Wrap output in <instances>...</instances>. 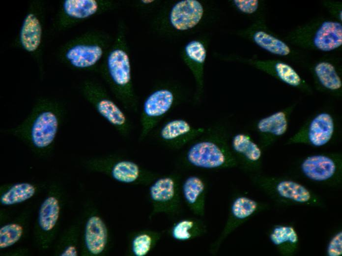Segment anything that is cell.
<instances>
[{"label":"cell","instance_id":"cell-2","mask_svg":"<svg viewBox=\"0 0 342 256\" xmlns=\"http://www.w3.org/2000/svg\"><path fill=\"white\" fill-rule=\"evenodd\" d=\"M122 36L120 33L118 35L104 57L98 71L123 106L136 112L138 100L133 88L130 58Z\"/></svg>","mask_w":342,"mask_h":256},{"label":"cell","instance_id":"cell-6","mask_svg":"<svg viewBox=\"0 0 342 256\" xmlns=\"http://www.w3.org/2000/svg\"><path fill=\"white\" fill-rule=\"evenodd\" d=\"M79 90L84 98L121 136L128 138L130 135L132 129L130 120L99 81L86 79L80 85Z\"/></svg>","mask_w":342,"mask_h":256},{"label":"cell","instance_id":"cell-4","mask_svg":"<svg viewBox=\"0 0 342 256\" xmlns=\"http://www.w3.org/2000/svg\"><path fill=\"white\" fill-rule=\"evenodd\" d=\"M46 6L41 0L29 2L15 40V45L28 53L38 65L40 76L43 75Z\"/></svg>","mask_w":342,"mask_h":256},{"label":"cell","instance_id":"cell-15","mask_svg":"<svg viewBox=\"0 0 342 256\" xmlns=\"http://www.w3.org/2000/svg\"><path fill=\"white\" fill-rule=\"evenodd\" d=\"M229 146L237 166L250 173H256L260 169L263 149L248 133L239 132L234 134Z\"/></svg>","mask_w":342,"mask_h":256},{"label":"cell","instance_id":"cell-32","mask_svg":"<svg viewBox=\"0 0 342 256\" xmlns=\"http://www.w3.org/2000/svg\"><path fill=\"white\" fill-rule=\"evenodd\" d=\"M326 252L328 256H340L342 254V231L336 232L327 245Z\"/></svg>","mask_w":342,"mask_h":256},{"label":"cell","instance_id":"cell-28","mask_svg":"<svg viewBox=\"0 0 342 256\" xmlns=\"http://www.w3.org/2000/svg\"><path fill=\"white\" fill-rule=\"evenodd\" d=\"M253 39L259 46L273 54L286 56L290 53V48L285 43L264 32H256Z\"/></svg>","mask_w":342,"mask_h":256},{"label":"cell","instance_id":"cell-12","mask_svg":"<svg viewBox=\"0 0 342 256\" xmlns=\"http://www.w3.org/2000/svg\"><path fill=\"white\" fill-rule=\"evenodd\" d=\"M264 206L261 202L243 194L233 197L230 203L228 217L220 235L210 246V253L216 254L223 241L233 230L252 216L261 211Z\"/></svg>","mask_w":342,"mask_h":256},{"label":"cell","instance_id":"cell-18","mask_svg":"<svg viewBox=\"0 0 342 256\" xmlns=\"http://www.w3.org/2000/svg\"><path fill=\"white\" fill-rule=\"evenodd\" d=\"M289 121L287 113L283 111H277L257 120L255 128L259 136V145L262 149L269 146L287 132Z\"/></svg>","mask_w":342,"mask_h":256},{"label":"cell","instance_id":"cell-3","mask_svg":"<svg viewBox=\"0 0 342 256\" xmlns=\"http://www.w3.org/2000/svg\"><path fill=\"white\" fill-rule=\"evenodd\" d=\"M111 43L110 37L105 32L89 31L61 46L58 57L62 64L71 69L98 71Z\"/></svg>","mask_w":342,"mask_h":256},{"label":"cell","instance_id":"cell-31","mask_svg":"<svg viewBox=\"0 0 342 256\" xmlns=\"http://www.w3.org/2000/svg\"><path fill=\"white\" fill-rule=\"evenodd\" d=\"M185 52L187 58L194 62L201 64L205 61L206 50L204 45L199 41L189 42L185 46Z\"/></svg>","mask_w":342,"mask_h":256},{"label":"cell","instance_id":"cell-33","mask_svg":"<svg viewBox=\"0 0 342 256\" xmlns=\"http://www.w3.org/2000/svg\"><path fill=\"white\" fill-rule=\"evenodd\" d=\"M233 2L238 9L247 14H252L255 12L257 10L258 5V2L257 0H235Z\"/></svg>","mask_w":342,"mask_h":256},{"label":"cell","instance_id":"cell-1","mask_svg":"<svg viewBox=\"0 0 342 256\" xmlns=\"http://www.w3.org/2000/svg\"><path fill=\"white\" fill-rule=\"evenodd\" d=\"M66 114L64 103L56 98L42 96L34 102L26 118L2 132L14 136L37 150H46L54 144Z\"/></svg>","mask_w":342,"mask_h":256},{"label":"cell","instance_id":"cell-29","mask_svg":"<svg viewBox=\"0 0 342 256\" xmlns=\"http://www.w3.org/2000/svg\"><path fill=\"white\" fill-rule=\"evenodd\" d=\"M23 233L22 227L17 224H6L0 229V248L9 247L20 239Z\"/></svg>","mask_w":342,"mask_h":256},{"label":"cell","instance_id":"cell-10","mask_svg":"<svg viewBox=\"0 0 342 256\" xmlns=\"http://www.w3.org/2000/svg\"><path fill=\"white\" fill-rule=\"evenodd\" d=\"M337 124L329 113L322 112L305 121L288 139V144H304L320 148L330 143L336 136Z\"/></svg>","mask_w":342,"mask_h":256},{"label":"cell","instance_id":"cell-26","mask_svg":"<svg viewBox=\"0 0 342 256\" xmlns=\"http://www.w3.org/2000/svg\"><path fill=\"white\" fill-rule=\"evenodd\" d=\"M34 186L28 183H19L11 186L0 197L2 205H11L24 202L33 196Z\"/></svg>","mask_w":342,"mask_h":256},{"label":"cell","instance_id":"cell-24","mask_svg":"<svg viewBox=\"0 0 342 256\" xmlns=\"http://www.w3.org/2000/svg\"><path fill=\"white\" fill-rule=\"evenodd\" d=\"M269 240L280 251L288 254L294 251L299 237L295 228L288 225H278L269 233Z\"/></svg>","mask_w":342,"mask_h":256},{"label":"cell","instance_id":"cell-5","mask_svg":"<svg viewBox=\"0 0 342 256\" xmlns=\"http://www.w3.org/2000/svg\"><path fill=\"white\" fill-rule=\"evenodd\" d=\"M184 161L191 167L208 170L237 166L225 139L210 136L194 142L187 149Z\"/></svg>","mask_w":342,"mask_h":256},{"label":"cell","instance_id":"cell-11","mask_svg":"<svg viewBox=\"0 0 342 256\" xmlns=\"http://www.w3.org/2000/svg\"><path fill=\"white\" fill-rule=\"evenodd\" d=\"M175 100L173 92L162 88L152 91L144 100L140 117V141L144 140L171 108Z\"/></svg>","mask_w":342,"mask_h":256},{"label":"cell","instance_id":"cell-27","mask_svg":"<svg viewBox=\"0 0 342 256\" xmlns=\"http://www.w3.org/2000/svg\"><path fill=\"white\" fill-rule=\"evenodd\" d=\"M316 77L321 85L325 88L335 91L340 89L342 83L334 66L330 63L321 62L314 68Z\"/></svg>","mask_w":342,"mask_h":256},{"label":"cell","instance_id":"cell-17","mask_svg":"<svg viewBox=\"0 0 342 256\" xmlns=\"http://www.w3.org/2000/svg\"><path fill=\"white\" fill-rule=\"evenodd\" d=\"M182 198L191 212L198 217L205 214L207 184L198 175L187 176L181 183Z\"/></svg>","mask_w":342,"mask_h":256},{"label":"cell","instance_id":"cell-21","mask_svg":"<svg viewBox=\"0 0 342 256\" xmlns=\"http://www.w3.org/2000/svg\"><path fill=\"white\" fill-rule=\"evenodd\" d=\"M207 231L204 222L197 217H186L177 220L168 230L174 240L185 242L204 235Z\"/></svg>","mask_w":342,"mask_h":256},{"label":"cell","instance_id":"cell-13","mask_svg":"<svg viewBox=\"0 0 342 256\" xmlns=\"http://www.w3.org/2000/svg\"><path fill=\"white\" fill-rule=\"evenodd\" d=\"M255 183L266 192H273L279 198L291 203L309 204L314 202L312 192L295 180L283 178L256 176Z\"/></svg>","mask_w":342,"mask_h":256},{"label":"cell","instance_id":"cell-23","mask_svg":"<svg viewBox=\"0 0 342 256\" xmlns=\"http://www.w3.org/2000/svg\"><path fill=\"white\" fill-rule=\"evenodd\" d=\"M162 233L152 230L133 232L129 237V252L133 256H146L156 246Z\"/></svg>","mask_w":342,"mask_h":256},{"label":"cell","instance_id":"cell-16","mask_svg":"<svg viewBox=\"0 0 342 256\" xmlns=\"http://www.w3.org/2000/svg\"><path fill=\"white\" fill-rule=\"evenodd\" d=\"M203 128L193 127L187 121L173 119L166 122L158 132L160 140L168 146L178 149L204 133Z\"/></svg>","mask_w":342,"mask_h":256},{"label":"cell","instance_id":"cell-25","mask_svg":"<svg viewBox=\"0 0 342 256\" xmlns=\"http://www.w3.org/2000/svg\"><path fill=\"white\" fill-rule=\"evenodd\" d=\"M57 199L54 196L47 198L42 204L39 213V224L44 231L52 230L56 225L59 213Z\"/></svg>","mask_w":342,"mask_h":256},{"label":"cell","instance_id":"cell-7","mask_svg":"<svg viewBox=\"0 0 342 256\" xmlns=\"http://www.w3.org/2000/svg\"><path fill=\"white\" fill-rule=\"evenodd\" d=\"M181 182L175 173L157 177L149 185L148 198L152 210L150 217L162 213L173 219L182 211Z\"/></svg>","mask_w":342,"mask_h":256},{"label":"cell","instance_id":"cell-22","mask_svg":"<svg viewBox=\"0 0 342 256\" xmlns=\"http://www.w3.org/2000/svg\"><path fill=\"white\" fill-rule=\"evenodd\" d=\"M314 45L319 50L329 51L342 44V26L337 22L326 21L317 30L314 39Z\"/></svg>","mask_w":342,"mask_h":256},{"label":"cell","instance_id":"cell-30","mask_svg":"<svg viewBox=\"0 0 342 256\" xmlns=\"http://www.w3.org/2000/svg\"><path fill=\"white\" fill-rule=\"evenodd\" d=\"M275 70L280 79L293 87H298L302 83V79L298 74L290 65L283 63L275 65Z\"/></svg>","mask_w":342,"mask_h":256},{"label":"cell","instance_id":"cell-14","mask_svg":"<svg viewBox=\"0 0 342 256\" xmlns=\"http://www.w3.org/2000/svg\"><path fill=\"white\" fill-rule=\"evenodd\" d=\"M341 167L340 157L328 154L308 156L299 165L300 172L305 178L318 183H328L339 177Z\"/></svg>","mask_w":342,"mask_h":256},{"label":"cell","instance_id":"cell-9","mask_svg":"<svg viewBox=\"0 0 342 256\" xmlns=\"http://www.w3.org/2000/svg\"><path fill=\"white\" fill-rule=\"evenodd\" d=\"M114 7V2L110 0H61L53 20V30L57 32L66 31L93 16L112 9Z\"/></svg>","mask_w":342,"mask_h":256},{"label":"cell","instance_id":"cell-20","mask_svg":"<svg viewBox=\"0 0 342 256\" xmlns=\"http://www.w3.org/2000/svg\"><path fill=\"white\" fill-rule=\"evenodd\" d=\"M85 243L90 254L97 256L105 249L108 240L107 226L102 219L97 215L90 216L85 228Z\"/></svg>","mask_w":342,"mask_h":256},{"label":"cell","instance_id":"cell-19","mask_svg":"<svg viewBox=\"0 0 342 256\" xmlns=\"http://www.w3.org/2000/svg\"><path fill=\"white\" fill-rule=\"evenodd\" d=\"M203 14L201 4L196 0H183L176 2L170 13L169 20L172 27L184 31L195 27Z\"/></svg>","mask_w":342,"mask_h":256},{"label":"cell","instance_id":"cell-34","mask_svg":"<svg viewBox=\"0 0 342 256\" xmlns=\"http://www.w3.org/2000/svg\"><path fill=\"white\" fill-rule=\"evenodd\" d=\"M77 250L76 247L69 246L60 255L61 256H77Z\"/></svg>","mask_w":342,"mask_h":256},{"label":"cell","instance_id":"cell-8","mask_svg":"<svg viewBox=\"0 0 342 256\" xmlns=\"http://www.w3.org/2000/svg\"><path fill=\"white\" fill-rule=\"evenodd\" d=\"M88 163L91 169L104 172L123 184L149 185L159 176L137 162L118 156L95 159Z\"/></svg>","mask_w":342,"mask_h":256}]
</instances>
